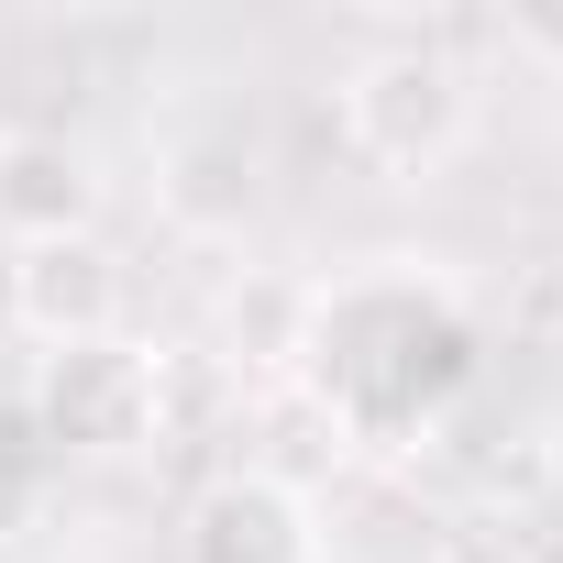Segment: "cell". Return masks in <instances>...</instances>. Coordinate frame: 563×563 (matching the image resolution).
<instances>
[{"instance_id":"cell-2","label":"cell","mask_w":563,"mask_h":563,"mask_svg":"<svg viewBox=\"0 0 563 563\" xmlns=\"http://www.w3.org/2000/svg\"><path fill=\"white\" fill-rule=\"evenodd\" d=\"M34 420L45 442L67 453H144L155 420H166V365L144 343H67V354H34Z\"/></svg>"},{"instance_id":"cell-5","label":"cell","mask_w":563,"mask_h":563,"mask_svg":"<svg viewBox=\"0 0 563 563\" xmlns=\"http://www.w3.org/2000/svg\"><path fill=\"white\" fill-rule=\"evenodd\" d=\"M188 552L199 563H321V530H310V497L288 475L243 464L188 508Z\"/></svg>"},{"instance_id":"cell-3","label":"cell","mask_w":563,"mask_h":563,"mask_svg":"<svg viewBox=\"0 0 563 563\" xmlns=\"http://www.w3.org/2000/svg\"><path fill=\"white\" fill-rule=\"evenodd\" d=\"M122 299H133V265L100 232H67V243H23L12 254V321H23L34 354L111 343L122 332Z\"/></svg>"},{"instance_id":"cell-1","label":"cell","mask_w":563,"mask_h":563,"mask_svg":"<svg viewBox=\"0 0 563 563\" xmlns=\"http://www.w3.org/2000/svg\"><path fill=\"white\" fill-rule=\"evenodd\" d=\"M343 144H354L376 177L420 188V177H442V166L475 144V78H464L442 45H376V56L343 78Z\"/></svg>"},{"instance_id":"cell-11","label":"cell","mask_w":563,"mask_h":563,"mask_svg":"<svg viewBox=\"0 0 563 563\" xmlns=\"http://www.w3.org/2000/svg\"><path fill=\"white\" fill-rule=\"evenodd\" d=\"M0 563H23V552H12V530H0Z\"/></svg>"},{"instance_id":"cell-8","label":"cell","mask_w":563,"mask_h":563,"mask_svg":"<svg viewBox=\"0 0 563 563\" xmlns=\"http://www.w3.org/2000/svg\"><path fill=\"white\" fill-rule=\"evenodd\" d=\"M508 56L541 67V78H563V0H519V12H508Z\"/></svg>"},{"instance_id":"cell-4","label":"cell","mask_w":563,"mask_h":563,"mask_svg":"<svg viewBox=\"0 0 563 563\" xmlns=\"http://www.w3.org/2000/svg\"><path fill=\"white\" fill-rule=\"evenodd\" d=\"M100 232V166L67 133H0V243H67Z\"/></svg>"},{"instance_id":"cell-6","label":"cell","mask_w":563,"mask_h":563,"mask_svg":"<svg viewBox=\"0 0 563 563\" xmlns=\"http://www.w3.org/2000/svg\"><path fill=\"white\" fill-rule=\"evenodd\" d=\"M210 332H221V354L243 376H310V354H321V288H310V276H276V265H243L221 288V310H210Z\"/></svg>"},{"instance_id":"cell-10","label":"cell","mask_w":563,"mask_h":563,"mask_svg":"<svg viewBox=\"0 0 563 563\" xmlns=\"http://www.w3.org/2000/svg\"><path fill=\"white\" fill-rule=\"evenodd\" d=\"M0 343H23V321H12V243H0Z\"/></svg>"},{"instance_id":"cell-9","label":"cell","mask_w":563,"mask_h":563,"mask_svg":"<svg viewBox=\"0 0 563 563\" xmlns=\"http://www.w3.org/2000/svg\"><path fill=\"white\" fill-rule=\"evenodd\" d=\"M431 563H530V541H519V530H497V519H464V530H442V541H431Z\"/></svg>"},{"instance_id":"cell-7","label":"cell","mask_w":563,"mask_h":563,"mask_svg":"<svg viewBox=\"0 0 563 563\" xmlns=\"http://www.w3.org/2000/svg\"><path fill=\"white\" fill-rule=\"evenodd\" d=\"M166 210H177L188 232H232V221L254 210V144H243V133H188V144H166Z\"/></svg>"}]
</instances>
